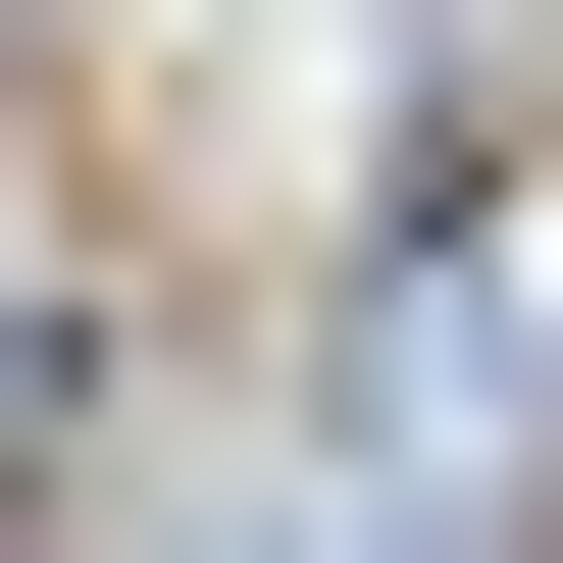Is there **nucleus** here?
<instances>
[{
  "label": "nucleus",
  "mask_w": 563,
  "mask_h": 563,
  "mask_svg": "<svg viewBox=\"0 0 563 563\" xmlns=\"http://www.w3.org/2000/svg\"><path fill=\"white\" fill-rule=\"evenodd\" d=\"M52 358H103V206H52V103H0V461H52Z\"/></svg>",
  "instance_id": "f257e3e1"
}]
</instances>
